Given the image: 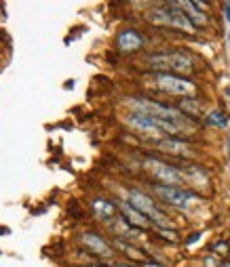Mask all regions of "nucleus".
I'll return each instance as SVG.
<instances>
[{"label": "nucleus", "instance_id": "nucleus-1", "mask_svg": "<svg viewBox=\"0 0 230 267\" xmlns=\"http://www.w3.org/2000/svg\"><path fill=\"white\" fill-rule=\"evenodd\" d=\"M148 22L158 24V26H169V28H177L182 32H194V26L188 22V17L184 11H179L177 2H169L163 8H156V11L148 13Z\"/></svg>", "mask_w": 230, "mask_h": 267}, {"label": "nucleus", "instance_id": "nucleus-2", "mask_svg": "<svg viewBox=\"0 0 230 267\" xmlns=\"http://www.w3.org/2000/svg\"><path fill=\"white\" fill-rule=\"evenodd\" d=\"M127 122L131 124L133 128L146 132V135H177L182 126L179 122H169V120H158L152 116H146V114H131L127 118Z\"/></svg>", "mask_w": 230, "mask_h": 267}, {"label": "nucleus", "instance_id": "nucleus-3", "mask_svg": "<svg viewBox=\"0 0 230 267\" xmlns=\"http://www.w3.org/2000/svg\"><path fill=\"white\" fill-rule=\"evenodd\" d=\"M129 106L137 110V114H146V116H152V118H158V120H169V122H179L182 120V114L173 108H167V106H161V104H154L150 99H129Z\"/></svg>", "mask_w": 230, "mask_h": 267}, {"label": "nucleus", "instance_id": "nucleus-4", "mask_svg": "<svg viewBox=\"0 0 230 267\" xmlns=\"http://www.w3.org/2000/svg\"><path fill=\"white\" fill-rule=\"evenodd\" d=\"M148 64L152 70H171V72H190L192 61L182 53H158L148 57Z\"/></svg>", "mask_w": 230, "mask_h": 267}, {"label": "nucleus", "instance_id": "nucleus-5", "mask_svg": "<svg viewBox=\"0 0 230 267\" xmlns=\"http://www.w3.org/2000/svg\"><path fill=\"white\" fill-rule=\"evenodd\" d=\"M129 204H131L133 208H137L142 214H146V217L154 219L158 225H165V228H169V225H171V221L165 219V214H163L161 210H156L154 200H150L146 194H142V192H137V190H131V192H129Z\"/></svg>", "mask_w": 230, "mask_h": 267}, {"label": "nucleus", "instance_id": "nucleus-6", "mask_svg": "<svg viewBox=\"0 0 230 267\" xmlns=\"http://www.w3.org/2000/svg\"><path fill=\"white\" fill-rule=\"evenodd\" d=\"M154 84L171 95H194V84L186 78H179L173 74H156L154 76Z\"/></svg>", "mask_w": 230, "mask_h": 267}, {"label": "nucleus", "instance_id": "nucleus-7", "mask_svg": "<svg viewBox=\"0 0 230 267\" xmlns=\"http://www.w3.org/2000/svg\"><path fill=\"white\" fill-rule=\"evenodd\" d=\"M146 166H148V170L154 174V177L161 181V183H167L169 188H175L177 183H182L184 181V174L179 172L175 166H171V164H165V162H161V160H146Z\"/></svg>", "mask_w": 230, "mask_h": 267}, {"label": "nucleus", "instance_id": "nucleus-8", "mask_svg": "<svg viewBox=\"0 0 230 267\" xmlns=\"http://www.w3.org/2000/svg\"><path fill=\"white\" fill-rule=\"evenodd\" d=\"M154 192L161 196L167 204H173V206L177 208H186L190 202L194 200L192 194H188L184 190H179V188H169V186H154Z\"/></svg>", "mask_w": 230, "mask_h": 267}, {"label": "nucleus", "instance_id": "nucleus-9", "mask_svg": "<svg viewBox=\"0 0 230 267\" xmlns=\"http://www.w3.org/2000/svg\"><path fill=\"white\" fill-rule=\"evenodd\" d=\"M118 48L123 50V53H133V50H139L144 44L142 36H139L137 32H133V30H125V32L118 34V40H116Z\"/></svg>", "mask_w": 230, "mask_h": 267}, {"label": "nucleus", "instance_id": "nucleus-10", "mask_svg": "<svg viewBox=\"0 0 230 267\" xmlns=\"http://www.w3.org/2000/svg\"><path fill=\"white\" fill-rule=\"evenodd\" d=\"M158 150H163L167 154H175V156H190V154H192L188 143L175 141V139H161L158 141Z\"/></svg>", "mask_w": 230, "mask_h": 267}, {"label": "nucleus", "instance_id": "nucleus-11", "mask_svg": "<svg viewBox=\"0 0 230 267\" xmlns=\"http://www.w3.org/2000/svg\"><path fill=\"white\" fill-rule=\"evenodd\" d=\"M83 242L87 244V248L89 250H93V252H97V254H104V256H108L110 252V246H108V242H104L102 238H99L97 234H93V232H85L83 234Z\"/></svg>", "mask_w": 230, "mask_h": 267}, {"label": "nucleus", "instance_id": "nucleus-12", "mask_svg": "<svg viewBox=\"0 0 230 267\" xmlns=\"http://www.w3.org/2000/svg\"><path fill=\"white\" fill-rule=\"evenodd\" d=\"M177 6L186 13L188 22L192 24L194 28H196V26H205V24H207V15H205V13H203L201 8H198L194 2H177Z\"/></svg>", "mask_w": 230, "mask_h": 267}, {"label": "nucleus", "instance_id": "nucleus-13", "mask_svg": "<svg viewBox=\"0 0 230 267\" xmlns=\"http://www.w3.org/2000/svg\"><path fill=\"white\" fill-rule=\"evenodd\" d=\"M93 210H95V214L102 221H110L116 214V206H114V204L108 202V200H102V198L93 200Z\"/></svg>", "mask_w": 230, "mask_h": 267}, {"label": "nucleus", "instance_id": "nucleus-14", "mask_svg": "<svg viewBox=\"0 0 230 267\" xmlns=\"http://www.w3.org/2000/svg\"><path fill=\"white\" fill-rule=\"evenodd\" d=\"M123 212H125V217H127V223H131L135 225V228H146L148 225V219H146V214H142L137 208H133L131 204H123Z\"/></svg>", "mask_w": 230, "mask_h": 267}, {"label": "nucleus", "instance_id": "nucleus-15", "mask_svg": "<svg viewBox=\"0 0 230 267\" xmlns=\"http://www.w3.org/2000/svg\"><path fill=\"white\" fill-rule=\"evenodd\" d=\"M207 122H209V124H213V126L226 128V126H228V116L224 114V112H219V110H213V112H209V116H207Z\"/></svg>", "mask_w": 230, "mask_h": 267}, {"label": "nucleus", "instance_id": "nucleus-16", "mask_svg": "<svg viewBox=\"0 0 230 267\" xmlns=\"http://www.w3.org/2000/svg\"><path fill=\"white\" fill-rule=\"evenodd\" d=\"M182 108H184V110H188V112H192V114H196V112H198V106L194 104V101H184Z\"/></svg>", "mask_w": 230, "mask_h": 267}, {"label": "nucleus", "instance_id": "nucleus-17", "mask_svg": "<svg viewBox=\"0 0 230 267\" xmlns=\"http://www.w3.org/2000/svg\"><path fill=\"white\" fill-rule=\"evenodd\" d=\"M198 240H201V234H194V236H192V238H190V240H188L186 244L190 246V244H194V242H198Z\"/></svg>", "mask_w": 230, "mask_h": 267}, {"label": "nucleus", "instance_id": "nucleus-18", "mask_svg": "<svg viewBox=\"0 0 230 267\" xmlns=\"http://www.w3.org/2000/svg\"><path fill=\"white\" fill-rule=\"evenodd\" d=\"M224 13H226V22L230 24V2H226V4H224Z\"/></svg>", "mask_w": 230, "mask_h": 267}, {"label": "nucleus", "instance_id": "nucleus-19", "mask_svg": "<svg viewBox=\"0 0 230 267\" xmlns=\"http://www.w3.org/2000/svg\"><path fill=\"white\" fill-rule=\"evenodd\" d=\"M228 156H230V135H228Z\"/></svg>", "mask_w": 230, "mask_h": 267}, {"label": "nucleus", "instance_id": "nucleus-20", "mask_svg": "<svg viewBox=\"0 0 230 267\" xmlns=\"http://www.w3.org/2000/svg\"><path fill=\"white\" fill-rule=\"evenodd\" d=\"M112 267H129V265H112Z\"/></svg>", "mask_w": 230, "mask_h": 267}, {"label": "nucleus", "instance_id": "nucleus-21", "mask_svg": "<svg viewBox=\"0 0 230 267\" xmlns=\"http://www.w3.org/2000/svg\"><path fill=\"white\" fill-rule=\"evenodd\" d=\"M146 267H158V265H146Z\"/></svg>", "mask_w": 230, "mask_h": 267}, {"label": "nucleus", "instance_id": "nucleus-22", "mask_svg": "<svg viewBox=\"0 0 230 267\" xmlns=\"http://www.w3.org/2000/svg\"><path fill=\"white\" fill-rule=\"evenodd\" d=\"M222 267H230V265H222Z\"/></svg>", "mask_w": 230, "mask_h": 267}, {"label": "nucleus", "instance_id": "nucleus-23", "mask_svg": "<svg viewBox=\"0 0 230 267\" xmlns=\"http://www.w3.org/2000/svg\"><path fill=\"white\" fill-rule=\"evenodd\" d=\"M228 95H230V88H228Z\"/></svg>", "mask_w": 230, "mask_h": 267}]
</instances>
